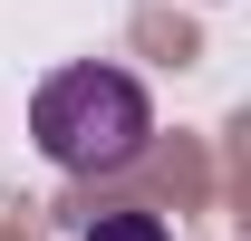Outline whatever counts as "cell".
I'll return each instance as SVG.
<instances>
[{"instance_id":"1","label":"cell","mask_w":251,"mask_h":241,"mask_svg":"<svg viewBox=\"0 0 251 241\" xmlns=\"http://www.w3.org/2000/svg\"><path fill=\"white\" fill-rule=\"evenodd\" d=\"M29 135L58 174H126L145 154V135H155V106H145V87L126 68L87 58V68H58L29 96Z\"/></svg>"},{"instance_id":"2","label":"cell","mask_w":251,"mask_h":241,"mask_svg":"<svg viewBox=\"0 0 251 241\" xmlns=\"http://www.w3.org/2000/svg\"><path fill=\"white\" fill-rule=\"evenodd\" d=\"M87 241H174V232H164L155 212H135V203H126V212H97V222H87Z\"/></svg>"}]
</instances>
